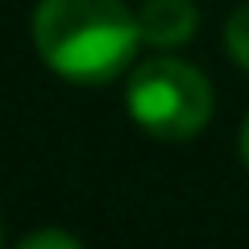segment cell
<instances>
[{"instance_id":"cell-1","label":"cell","mask_w":249,"mask_h":249,"mask_svg":"<svg viewBox=\"0 0 249 249\" xmlns=\"http://www.w3.org/2000/svg\"><path fill=\"white\" fill-rule=\"evenodd\" d=\"M34 42L54 75L71 83H108L133 62L142 25L121 0H42Z\"/></svg>"},{"instance_id":"cell-2","label":"cell","mask_w":249,"mask_h":249,"mask_svg":"<svg viewBox=\"0 0 249 249\" xmlns=\"http://www.w3.org/2000/svg\"><path fill=\"white\" fill-rule=\"evenodd\" d=\"M129 112L150 137L187 142L212 116V88L208 79L178 58L142 62L129 79Z\"/></svg>"},{"instance_id":"cell-3","label":"cell","mask_w":249,"mask_h":249,"mask_svg":"<svg viewBox=\"0 0 249 249\" xmlns=\"http://www.w3.org/2000/svg\"><path fill=\"white\" fill-rule=\"evenodd\" d=\"M137 25H142V42L150 46H178L191 42L199 25V13L191 0H145L142 13H137Z\"/></svg>"},{"instance_id":"cell-4","label":"cell","mask_w":249,"mask_h":249,"mask_svg":"<svg viewBox=\"0 0 249 249\" xmlns=\"http://www.w3.org/2000/svg\"><path fill=\"white\" fill-rule=\"evenodd\" d=\"M224 42H229V54L249 71V4L229 17V25H224Z\"/></svg>"},{"instance_id":"cell-5","label":"cell","mask_w":249,"mask_h":249,"mask_svg":"<svg viewBox=\"0 0 249 249\" xmlns=\"http://www.w3.org/2000/svg\"><path fill=\"white\" fill-rule=\"evenodd\" d=\"M17 249H83V245L62 229H34L17 241Z\"/></svg>"},{"instance_id":"cell-6","label":"cell","mask_w":249,"mask_h":249,"mask_svg":"<svg viewBox=\"0 0 249 249\" xmlns=\"http://www.w3.org/2000/svg\"><path fill=\"white\" fill-rule=\"evenodd\" d=\"M241 158H245V166H249V116H245V129H241Z\"/></svg>"}]
</instances>
